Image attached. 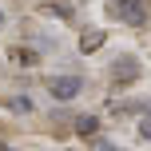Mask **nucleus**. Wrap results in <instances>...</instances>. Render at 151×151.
<instances>
[{"label":"nucleus","mask_w":151,"mask_h":151,"mask_svg":"<svg viewBox=\"0 0 151 151\" xmlns=\"http://www.w3.org/2000/svg\"><path fill=\"white\" fill-rule=\"evenodd\" d=\"M107 12H111L119 24L143 28L147 24V0H107Z\"/></svg>","instance_id":"obj_1"},{"label":"nucleus","mask_w":151,"mask_h":151,"mask_svg":"<svg viewBox=\"0 0 151 151\" xmlns=\"http://www.w3.org/2000/svg\"><path fill=\"white\" fill-rule=\"evenodd\" d=\"M48 91L68 104V99H76L83 91V80H80V76H52V80H48Z\"/></svg>","instance_id":"obj_2"},{"label":"nucleus","mask_w":151,"mask_h":151,"mask_svg":"<svg viewBox=\"0 0 151 151\" xmlns=\"http://www.w3.org/2000/svg\"><path fill=\"white\" fill-rule=\"evenodd\" d=\"M139 76H143V68H139L135 56H119V60L111 64V80H115V83H135Z\"/></svg>","instance_id":"obj_3"},{"label":"nucleus","mask_w":151,"mask_h":151,"mask_svg":"<svg viewBox=\"0 0 151 151\" xmlns=\"http://www.w3.org/2000/svg\"><path fill=\"white\" fill-rule=\"evenodd\" d=\"M104 40H107L104 28H83V32H80V52H99Z\"/></svg>","instance_id":"obj_4"},{"label":"nucleus","mask_w":151,"mask_h":151,"mask_svg":"<svg viewBox=\"0 0 151 151\" xmlns=\"http://www.w3.org/2000/svg\"><path fill=\"white\" fill-rule=\"evenodd\" d=\"M76 131H80L83 139H96L99 135V115H80V119H76Z\"/></svg>","instance_id":"obj_5"},{"label":"nucleus","mask_w":151,"mask_h":151,"mask_svg":"<svg viewBox=\"0 0 151 151\" xmlns=\"http://www.w3.org/2000/svg\"><path fill=\"white\" fill-rule=\"evenodd\" d=\"M12 60H16V64H24V68H32L40 56H36V48H16V52H12Z\"/></svg>","instance_id":"obj_6"},{"label":"nucleus","mask_w":151,"mask_h":151,"mask_svg":"<svg viewBox=\"0 0 151 151\" xmlns=\"http://www.w3.org/2000/svg\"><path fill=\"white\" fill-rule=\"evenodd\" d=\"M48 16H60V20H72V4H44Z\"/></svg>","instance_id":"obj_7"},{"label":"nucleus","mask_w":151,"mask_h":151,"mask_svg":"<svg viewBox=\"0 0 151 151\" xmlns=\"http://www.w3.org/2000/svg\"><path fill=\"white\" fill-rule=\"evenodd\" d=\"M139 135H143V139H151V115H147L143 123H139Z\"/></svg>","instance_id":"obj_8"},{"label":"nucleus","mask_w":151,"mask_h":151,"mask_svg":"<svg viewBox=\"0 0 151 151\" xmlns=\"http://www.w3.org/2000/svg\"><path fill=\"white\" fill-rule=\"evenodd\" d=\"M0 151H12V147H4V143H0Z\"/></svg>","instance_id":"obj_9"}]
</instances>
